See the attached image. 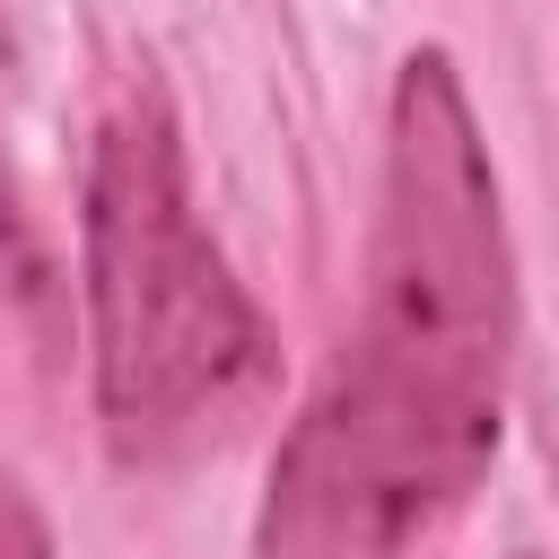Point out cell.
I'll return each mask as SVG.
<instances>
[{"mask_svg": "<svg viewBox=\"0 0 559 559\" xmlns=\"http://www.w3.org/2000/svg\"><path fill=\"white\" fill-rule=\"evenodd\" d=\"M515 358V262L498 175L454 61L393 79L367 314L341 376L288 428L262 498V559H411L498 454Z\"/></svg>", "mask_w": 559, "mask_h": 559, "instance_id": "cell-1", "label": "cell"}, {"mask_svg": "<svg viewBox=\"0 0 559 559\" xmlns=\"http://www.w3.org/2000/svg\"><path fill=\"white\" fill-rule=\"evenodd\" d=\"M87 314L122 463L210 454L271 393V332L192 210L183 140L148 79L105 105L87 148Z\"/></svg>", "mask_w": 559, "mask_h": 559, "instance_id": "cell-2", "label": "cell"}, {"mask_svg": "<svg viewBox=\"0 0 559 559\" xmlns=\"http://www.w3.org/2000/svg\"><path fill=\"white\" fill-rule=\"evenodd\" d=\"M0 559H52V524L26 498V480L9 472V454H0Z\"/></svg>", "mask_w": 559, "mask_h": 559, "instance_id": "cell-3", "label": "cell"}, {"mask_svg": "<svg viewBox=\"0 0 559 559\" xmlns=\"http://www.w3.org/2000/svg\"><path fill=\"white\" fill-rule=\"evenodd\" d=\"M0 52H9V26H0Z\"/></svg>", "mask_w": 559, "mask_h": 559, "instance_id": "cell-4", "label": "cell"}]
</instances>
